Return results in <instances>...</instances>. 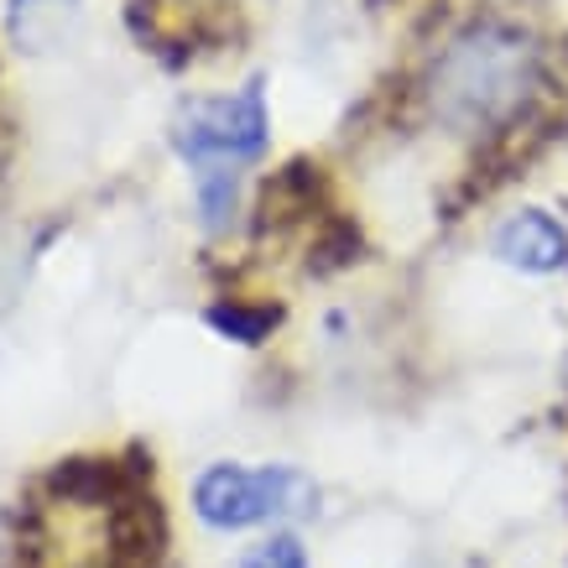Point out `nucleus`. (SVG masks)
Masks as SVG:
<instances>
[{
	"instance_id": "obj_1",
	"label": "nucleus",
	"mask_w": 568,
	"mask_h": 568,
	"mask_svg": "<svg viewBox=\"0 0 568 568\" xmlns=\"http://www.w3.org/2000/svg\"><path fill=\"white\" fill-rule=\"evenodd\" d=\"M21 568H152L156 506L115 465H63L21 511Z\"/></svg>"
},
{
	"instance_id": "obj_2",
	"label": "nucleus",
	"mask_w": 568,
	"mask_h": 568,
	"mask_svg": "<svg viewBox=\"0 0 568 568\" xmlns=\"http://www.w3.org/2000/svg\"><path fill=\"white\" fill-rule=\"evenodd\" d=\"M542 94V48L517 21H469L448 37L423 79L428 115L454 136H496Z\"/></svg>"
},
{
	"instance_id": "obj_3",
	"label": "nucleus",
	"mask_w": 568,
	"mask_h": 568,
	"mask_svg": "<svg viewBox=\"0 0 568 568\" xmlns=\"http://www.w3.org/2000/svg\"><path fill=\"white\" fill-rule=\"evenodd\" d=\"M266 141H272V115H266L261 79H251L235 94H220V100H193L178 115L173 146L193 168L199 209L209 224H224L230 204H235V178L266 152Z\"/></svg>"
},
{
	"instance_id": "obj_4",
	"label": "nucleus",
	"mask_w": 568,
	"mask_h": 568,
	"mask_svg": "<svg viewBox=\"0 0 568 568\" xmlns=\"http://www.w3.org/2000/svg\"><path fill=\"white\" fill-rule=\"evenodd\" d=\"M313 480L293 465H209L193 480V517L214 532H245L313 511Z\"/></svg>"
},
{
	"instance_id": "obj_5",
	"label": "nucleus",
	"mask_w": 568,
	"mask_h": 568,
	"mask_svg": "<svg viewBox=\"0 0 568 568\" xmlns=\"http://www.w3.org/2000/svg\"><path fill=\"white\" fill-rule=\"evenodd\" d=\"M490 251H496L500 266L527 276H552L568 266V230L552 220L548 209H521L490 235Z\"/></svg>"
},
{
	"instance_id": "obj_6",
	"label": "nucleus",
	"mask_w": 568,
	"mask_h": 568,
	"mask_svg": "<svg viewBox=\"0 0 568 568\" xmlns=\"http://www.w3.org/2000/svg\"><path fill=\"white\" fill-rule=\"evenodd\" d=\"M84 17V0H11L6 6V32L21 52H58Z\"/></svg>"
},
{
	"instance_id": "obj_7",
	"label": "nucleus",
	"mask_w": 568,
	"mask_h": 568,
	"mask_svg": "<svg viewBox=\"0 0 568 568\" xmlns=\"http://www.w3.org/2000/svg\"><path fill=\"white\" fill-rule=\"evenodd\" d=\"M241 568H308V552L293 532H272L241 558Z\"/></svg>"
}]
</instances>
